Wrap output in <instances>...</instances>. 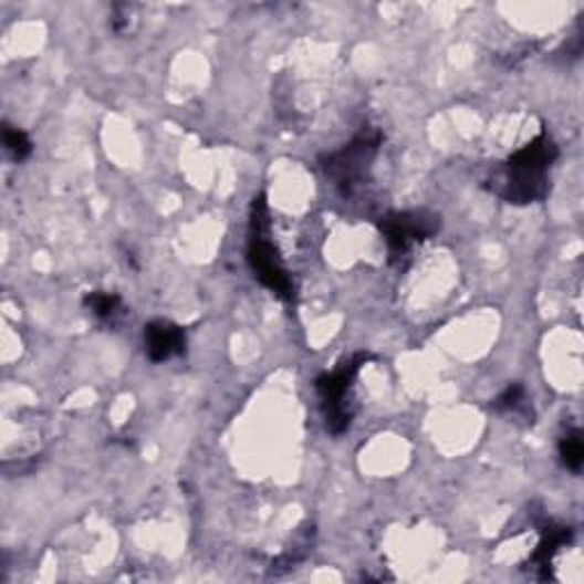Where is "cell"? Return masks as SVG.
I'll return each instance as SVG.
<instances>
[{"mask_svg": "<svg viewBox=\"0 0 584 584\" xmlns=\"http://www.w3.org/2000/svg\"><path fill=\"white\" fill-rule=\"evenodd\" d=\"M560 156L557 144L545 131L539 133L532 142L517 154H511L509 160L502 165V171L493 176L491 190L509 204L528 206L545 199L548 188V174H551L555 160Z\"/></svg>", "mask_w": 584, "mask_h": 584, "instance_id": "1", "label": "cell"}, {"mask_svg": "<svg viewBox=\"0 0 584 584\" xmlns=\"http://www.w3.org/2000/svg\"><path fill=\"white\" fill-rule=\"evenodd\" d=\"M247 261L253 277L268 290H272L283 302H292V298H295V283H292L288 270L281 265L279 253L270 240V208L265 195H259L251 201Z\"/></svg>", "mask_w": 584, "mask_h": 584, "instance_id": "2", "label": "cell"}, {"mask_svg": "<svg viewBox=\"0 0 584 584\" xmlns=\"http://www.w3.org/2000/svg\"><path fill=\"white\" fill-rule=\"evenodd\" d=\"M382 142L384 135L377 128H363L343 149L322 158L324 174L334 180V186L345 199L354 197L365 178H368Z\"/></svg>", "mask_w": 584, "mask_h": 584, "instance_id": "3", "label": "cell"}, {"mask_svg": "<svg viewBox=\"0 0 584 584\" xmlns=\"http://www.w3.org/2000/svg\"><path fill=\"white\" fill-rule=\"evenodd\" d=\"M373 356L368 352H358L345 358L336 371L324 373L322 377L315 379V390L320 397V407H322V416H324V425L328 434L341 436L350 429L352 418H354V409L350 401L352 386H354L358 371Z\"/></svg>", "mask_w": 584, "mask_h": 584, "instance_id": "4", "label": "cell"}, {"mask_svg": "<svg viewBox=\"0 0 584 584\" xmlns=\"http://www.w3.org/2000/svg\"><path fill=\"white\" fill-rule=\"evenodd\" d=\"M379 233L386 240L390 261H399L418 244L429 240L441 229V217L429 210H401L388 212L379 222Z\"/></svg>", "mask_w": 584, "mask_h": 584, "instance_id": "5", "label": "cell"}, {"mask_svg": "<svg viewBox=\"0 0 584 584\" xmlns=\"http://www.w3.org/2000/svg\"><path fill=\"white\" fill-rule=\"evenodd\" d=\"M188 350L186 328L169 322L154 320L144 326V352L154 363H165L176 356H182Z\"/></svg>", "mask_w": 584, "mask_h": 584, "instance_id": "6", "label": "cell"}, {"mask_svg": "<svg viewBox=\"0 0 584 584\" xmlns=\"http://www.w3.org/2000/svg\"><path fill=\"white\" fill-rule=\"evenodd\" d=\"M571 539H573V530L566 525H560L553 521H545L541 525V541L530 557V564L541 571L543 580H553V573H551L553 560Z\"/></svg>", "mask_w": 584, "mask_h": 584, "instance_id": "7", "label": "cell"}, {"mask_svg": "<svg viewBox=\"0 0 584 584\" xmlns=\"http://www.w3.org/2000/svg\"><path fill=\"white\" fill-rule=\"evenodd\" d=\"M85 309L94 313L105 324H117L119 317L126 313L124 300L117 292H105V290H92L85 295Z\"/></svg>", "mask_w": 584, "mask_h": 584, "instance_id": "8", "label": "cell"}, {"mask_svg": "<svg viewBox=\"0 0 584 584\" xmlns=\"http://www.w3.org/2000/svg\"><path fill=\"white\" fill-rule=\"evenodd\" d=\"M498 414H523V416H532V409L528 405V390L523 384L514 382V384H509L496 399H493V405H491Z\"/></svg>", "mask_w": 584, "mask_h": 584, "instance_id": "9", "label": "cell"}, {"mask_svg": "<svg viewBox=\"0 0 584 584\" xmlns=\"http://www.w3.org/2000/svg\"><path fill=\"white\" fill-rule=\"evenodd\" d=\"M560 459L571 472H580L584 463V444H582V431L577 427L569 429L560 438Z\"/></svg>", "mask_w": 584, "mask_h": 584, "instance_id": "10", "label": "cell"}, {"mask_svg": "<svg viewBox=\"0 0 584 584\" xmlns=\"http://www.w3.org/2000/svg\"><path fill=\"white\" fill-rule=\"evenodd\" d=\"M3 149L14 163H23L32 154V139L25 131L12 124H3Z\"/></svg>", "mask_w": 584, "mask_h": 584, "instance_id": "11", "label": "cell"}]
</instances>
